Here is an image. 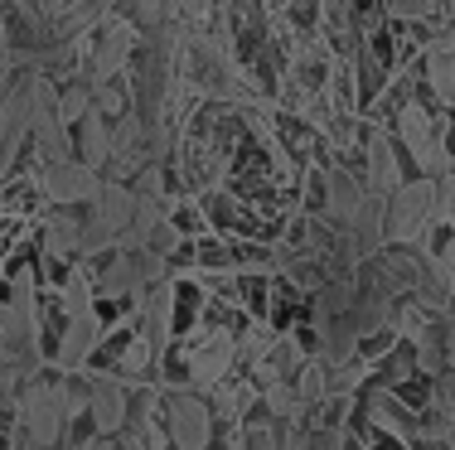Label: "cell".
Returning a JSON list of instances; mask_svg holds the SVG:
<instances>
[{"mask_svg": "<svg viewBox=\"0 0 455 450\" xmlns=\"http://www.w3.org/2000/svg\"><path fill=\"white\" fill-rule=\"evenodd\" d=\"M436 223L455 228V170L436 175Z\"/></svg>", "mask_w": 455, "mask_h": 450, "instance_id": "7a4b0ae2", "label": "cell"}, {"mask_svg": "<svg viewBox=\"0 0 455 450\" xmlns=\"http://www.w3.org/2000/svg\"><path fill=\"white\" fill-rule=\"evenodd\" d=\"M436 223V175H407L383 194V242H417Z\"/></svg>", "mask_w": 455, "mask_h": 450, "instance_id": "6da1fadb", "label": "cell"}]
</instances>
